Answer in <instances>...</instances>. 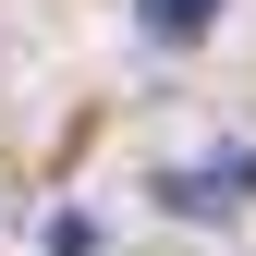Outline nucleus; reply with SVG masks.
I'll return each instance as SVG.
<instances>
[{"label":"nucleus","instance_id":"1","mask_svg":"<svg viewBox=\"0 0 256 256\" xmlns=\"http://www.w3.org/2000/svg\"><path fill=\"white\" fill-rule=\"evenodd\" d=\"M134 12H146V37H171V49H183V37H208L220 0H134Z\"/></svg>","mask_w":256,"mask_h":256}]
</instances>
